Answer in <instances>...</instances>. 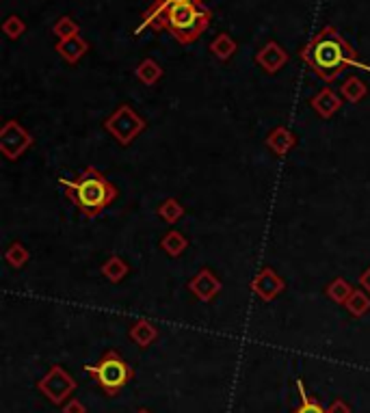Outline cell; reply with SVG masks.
<instances>
[{"label":"cell","mask_w":370,"mask_h":413,"mask_svg":"<svg viewBox=\"0 0 370 413\" xmlns=\"http://www.w3.org/2000/svg\"><path fill=\"white\" fill-rule=\"evenodd\" d=\"M54 50L61 54L63 61H67V63H78L87 54L89 42L85 37H80V35H74L70 40H59L56 46H54Z\"/></svg>","instance_id":"12"},{"label":"cell","mask_w":370,"mask_h":413,"mask_svg":"<svg viewBox=\"0 0 370 413\" xmlns=\"http://www.w3.org/2000/svg\"><path fill=\"white\" fill-rule=\"evenodd\" d=\"M37 390L52 402V405H65L76 390V381L67 374L61 366H52L37 383Z\"/></svg>","instance_id":"6"},{"label":"cell","mask_w":370,"mask_h":413,"mask_svg":"<svg viewBox=\"0 0 370 413\" xmlns=\"http://www.w3.org/2000/svg\"><path fill=\"white\" fill-rule=\"evenodd\" d=\"M5 260L11 268H22L28 262V251L22 243H13L7 251H5Z\"/></svg>","instance_id":"25"},{"label":"cell","mask_w":370,"mask_h":413,"mask_svg":"<svg viewBox=\"0 0 370 413\" xmlns=\"http://www.w3.org/2000/svg\"><path fill=\"white\" fill-rule=\"evenodd\" d=\"M284 288H286L284 280L280 277V275H278L271 266H264V268L256 275V277H253V282H251V292H253L260 301H264V303L278 299V297L284 292Z\"/></svg>","instance_id":"8"},{"label":"cell","mask_w":370,"mask_h":413,"mask_svg":"<svg viewBox=\"0 0 370 413\" xmlns=\"http://www.w3.org/2000/svg\"><path fill=\"white\" fill-rule=\"evenodd\" d=\"M158 217L165 221V223H169V225H176L182 217H184V208H182V203L174 197L169 199H165L160 205H158Z\"/></svg>","instance_id":"20"},{"label":"cell","mask_w":370,"mask_h":413,"mask_svg":"<svg viewBox=\"0 0 370 413\" xmlns=\"http://www.w3.org/2000/svg\"><path fill=\"white\" fill-rule=\"evenodd\" d=\"M128 335H130V340H132L134 344H137V347L148 349L150 344L158 337V329H156V325H154V323H150V321L141 318V321H137V323H132V327H130Z\"/></svg>","instance_id":"13"},{"label":"cell","mask_w":370,"mask_h":413,"mask_svg":"<svg viewBox=\"0 0 370 413\" xmlns=\"http://www.w3.org/2000/svg\"><path fill=\"white\" fill-rule=\"evenodd\" d=\"M83 370L91 374L95 378V383L109 396H117L134 376L132 366L115 351H109L95 366H85Z\"/></svg>","instance_id":"4"},{"label":"cell","mask_w":370,"mask_h":413,"mask_svg":"<svg viewBox=\"0 0 370 413\" xmlns=\"http://www.w3.org/2000/svg\"><path fill=\"white\" fill-rule=\"evenodd\" d=\"M52 32L59 40H70L74 35H80V26L76 20H72L70 16H61L54 24H52Z\"/></svg>","instance_id":"23"},{"label":"cell","mask_w":370,"mask_h":413,"mask_svg":"<svg viewBox=\"0 0 370 413\" xmlns=\"http://www.w3.org/2000/svg\"><path fill=\"white\" fill-rule=\"evenodd\" d=\"M353 286L347 282V280H342V277H335L329 286H327V297L333 301V303H338V305H345L347 301H349V297L353 294Z\"/></svg>","instance_id":"22"},{"label":"cell","mask_w":370,"mask_h":413,"mask_svg":"<svg viewBox=\"0 0 370 413\" xmlns=\"http://www.w3.org/2000/svg\"><path fill=\"white\" fill-rule=\"evenodd\" d=\"M3 32H5V35H7L9 40H18V37H22L24 32H26V24H24L22 18L9 16V18L3 22Z\"/></svg>","instance_id":"26"},{"label":"cell","mask_w":370,"mask_h":413,"mask_svg":"<svg viewBox=\"0 0 370 413\" xmlns=\"http://www.w3.org/2000/svg\"><path fill=\"white\" fill-rule=\"evenodd\" d=\"M327 413H351V407H349L342 398H335V400L329 405Z\"/></svg>","instance_id":"28"},{"label":"cell","mask_w":370,"mask_h":413,"mask_svg":"<svg viewBox=\"0 0 370 413\" xmlns=\"http://www.w3.org/2000/svg\"><path fill=\"white\" fill-rule=\"evenodd\" d=\"M137 78L143 83V85H148V87H152V85H156L160 78H162V67L154 61V59H145V61H141L139 63V67H137Z\"/></svg>","instance_id":"18"},{"label":"cell","mask_w":370,"mask_h":413,"mask_svg":"<svg viewBox=\"0 0 370 413\" xmlns=\"http://www.w3.org/2000/svg\"><path fill=\"white\" fill-rule=\"evenodd\" d=\"M310 107L323 117V119H329V117H333L335 113L340 111V107H342V97L335 93L333 89H329V87H325V89H321L312 100H310Z\"/></svg>","instance_id":"11"},{"label":"cell","mask_w":370,"mask_h":413,"mask_svg":"<svg viewBox=\"0 0 370 413\" xmlns=\"http://www.w3.org/2000/svg\"><path fill=\"white\" fill-rule=\"evenodd\" d=\"M256 63L262 67L266 74H278L282 67L288 63V52L278 44V42H268L264 48L256 54Z\"/></svg>","instance_id":"10"},{"label":"cell","mask_w":370,"mask_h":413,"mask_svg":"<svg viewBox=\"0 0 370 413\" xmlns=\"http://www.w3.org/2000/svg\"><path fill=\"white\" fill-rule=\"evenodd\" d=\"M105 128L115 136V141L119 145H130L137 136L148 128L145 119L141 115L134 113L128 104H121L107 121Z\"/></svg>","instance_id":"5"},{"label":"cell","mask_w":370,"mask_h":413,"mask_svg":"<svg viewBox=\"0 0 370 413\" xmlns=\"http://www.w3.org/2000/svg\"><path fill=\"white\" fill-rule=\"evenodd\" d=\"M294 143H297V136L286 128H275L271 134L266 136V145L271 148L278 156L288 154L294 148Z\"/></svg>","instance_id":"14"},{"label":"cell","mask_w":370,"mask_h":413,"mask_svg":"<svg viewBox=\"0 0 370 413\" xmlns=\"http://www.w3.org/2000/svg\"><path fill=\"white\" fill-rule=\"evenodd\" d=\"M154 3H165V5H178V3H201V5H204V0H154Z\"/></svg>","instance_id":"30"},{"label":"cell","mask_w":370,"mask_h":413,"mask_svg":"<svg viewBox=\"0 0 370 413\" xmlns=\"http://www.w3.org/2000/svg\"><path fill=\"white\" fill-rule=\"evenodd\" d=\"M359 286H362V290H366V292L370 294V266L362 273V277H359Z\"/></svg>","instance_id":"29"},{"label":"cell","mask_w":370,"mask_h":413,"mask_svg":"<svg viewBox=\"0 0 370 413\" xmlns=\"http://www.w3.org/2000/svg\"><path fill=\"white\" fill-rule=\"evenodd\" d=\"M301 59L325 83H333L347 67L370 72V65L357 61V52L353 50V46L333 26H325L318 35H314L301 48Z\"/></svg>","instance_id":"2"},{"label":"cell","mask_w":370,"mask_h":413,"mask_svg":"<svg viewBox=\"0 0 370 413\" xmlns=\"http://www.w3.org/2000/svg\"><path fill=\"white\" fill-rule=\"evenodd\" d=\"M128 264L119 258V256H111L105 264H102V275L109 280V282H113V284H119L126 275H128Z\"/></svg>","instance_id":"21"},{"label":"cell","mask_w":370,"mask_h":413,"mask_svg":"<svg viewBox=\"0 0 370 413\" xmlns=\"http://www.w3.org/2000/svg\"><path fill=\"white\" fill-rule=\"evenodd\" d=\"M160 247L169 253L172 258H178V256H182L184 251H186V247H189V240L184 238V234L182 232H178V229H172V232H167L165 236H162V240H160Z\"/></svg>","instance_id":"16"},{"label":"cell","mask_w":370,"mask_h":413,"mask_svg":"<svg viewBox=\"0 0 370 413\" xmlns=\"http://www.w3.org/2000/svg\"><path fill=\"white\" fill-rule=\"evenodd\" d=\"M61 184L65 188V195L70 197L76 208L89 219L105 213L119 195L117 188L107 180V176L100 174L95 167L83 169L76 180L61 178Z\"/></svg>","instance_id":"3"},{"label":"cell","mask_w":370,"mask_h":413,"mask_svg":"<svg viewBox=\"0 0 370 413\" xmlns=\"http://www.w3.org/2000/svg\"><path fill=\"white\" fill-rule=\"evenodd\" d=\"M345 307L353 318H362L370 312V294L366 290H353Z\"/></svg>","instance_id":"17"},{"label":"cell","mask_w":370,"mask_h":413,"mask_svg":"<svg viewBox=\"0 0 370 413\" xmlns=\"http://www.w3.org/2000/svg\"><path fill=\"white\" fill-rule=\"evenodd\" d=\"M366 93H368V87H366V83H364L362 78H357V76H349V78L342 83V87H340V97L347 100L349 104H359V102L366 97Z\"/></svg>","instance_id":"15"},{"label":"cell","mask_w":370,"mask_h":413,"mask_svg":"<svg viewBox=\"0 0 370 413\" xmlns=\"http://www.w3.org/2000/svg\"><path fill=\"white\" fill-rule=\"evenodd\" d=\"M63 413H87V409L78 398H70L63 405Z\"/></svg>","instance_id":"27"},{"label":"cell","mask_w":370,"mask_h":413,"mask_svg":"<svg viewBox=\"0 0 370 413\" xmlns=\"http://www.w3.org/2000/svg\"><path fill=\"white\" fill-rule=\"evenodd\" d=\"M137 413H152V411H150V409H139Z\"/></svg>","instance_id":"31"},{"label":"cell","mask_w":370,"mask_h":413,"mask_svg":"<svg viewBox=\"0 0 370 413\" xmlns=\"http://www.w3.org/2000/svg\"><path fill=\"white\" fill-rule=\"evenodd\" d=\"M30 145H32V136L18 121L9 119L0 128V152L5 154L7 160L20 158Z\"/></svg>","instance_id":"7"},{"label":"cell","mask_w":370,"mask_h":413,"mask_svg":"<svg viewBox=\"0 0 370 413\" xmlns=\"http://www.w3.org/2000/svg\"><path fill=\"white\" fill-rule=\"evenodd\" d=\"M210 20H213L210 9H206L201 3H178V5L154 3L145 11L143 22L134 28V32L139 35L145 28L169 30L176 42L189 46L204 35V30L210 26Z\"/></svg>","instance_id":"1"},{"label":"cell","mask_w":370,"mask_h":413,"mask_svg":"<svg viewBox=\"0 0 370 413\" xmlns=\"http://www.w3.org/2000/svg\"><path fill=\"white\" fill-rule=\"evenodd\" d=\"M210 52L219 59V61H229L232 54L237 52V42L232 40V35L227 32H219V35L213 40L210 44Z\"/></svg>","instance_id":"19"},{"label":"cell","mask_w":370,"mask_h":413,"mask_svg":"<svg viewBox=\"0 0 370 413\" xmlns=\"http://www.w3.org/2000/svg\"><path fill=\"white\" fill-rule=\"evenodd\" d=\"M189 290L201 301V303H210L219 292H221V282L210 268H201L195 277L189 282Z\"/></svg>","instance_id":"9"},{"label":"cell","mask_w":370,"mask_h":413,"mask_svg":"<svg viewBox=\"0 0 370 413\" xmlns=\"http://www.w3.org/2000/svg\"><path fill=\"white\" fill-rule=\"evenodd\" d=\"M297 390L301 396V405L292 413H327V409H323L318 400H314L306 394V388H304V381H301V378H297Z\"/></svg>","instance_id":"24"}]
</instances>
